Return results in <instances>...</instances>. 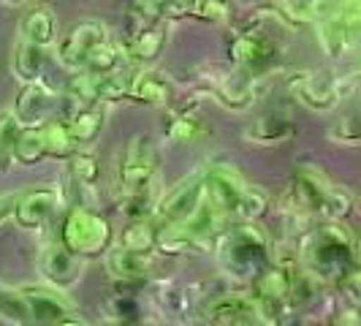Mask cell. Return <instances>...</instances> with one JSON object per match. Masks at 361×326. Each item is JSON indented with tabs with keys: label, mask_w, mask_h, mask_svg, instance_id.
<instances>
[{
	"label": "cell",
	"mask_w": 361,
	"mask_h": 326,
	"mask_svg": "<svg viewBox=\"0 0 361 326\" xmlns=\"http://www.w3.org/2000/svg\"><path fill=\"white\" fill-rule=\"evenodd\" d=\"M350 255H353V236L348 234L345 226H337V223L318 226L315 231H310L302 245L305 264L321 277L343 274Z\"/></svg>",
	"instance_id": "cell-1"
},
{
	"label": "cell",
	"mask_w": 361,
	"mask_h": 326,
	"mask_svg": "<svg viewBox=\"0 0 361 326\" xmlns=\"http://www.w3.org/2000/svg\"><path fill=\"white\" fill-rule=\"evenodd\" d=\"M109 242H111L109 220L90 210H73L63 223V248L76 258L104 253Z\"/></svg>",
	"instance_id": "cell-2"
},
{
	"label": "cell",
	"mask_w": 361,
	"mask_h": 326,
	"mask_svg": "<svg viewBox=\"0 0 361 326\" xmlns=\"http://www.w3.org/2000/svg\"><path fill=\"white\" fill-rule=\"evenodd\" d=\"M296 199L310 212H321L324 217H345L350 212V196L334 182H329L315 169H302L296 177Z\"/></svg>",
	"instance_id": "cell-3"
},
{
	"label": "cell",
	"mask_w": 361,
	"mask_h": 326,
	"mask_svg": "<svg viewBox=\"0 0 361 326\" xmlns=\"http://www.w3.org/2000/svg\"><path fill=\"white\" fill-rule=\"evenodd\" d=\"M158 166V152L155 145L147 133H136L130 136L123 161H120V185L126 191V196H136V193H147L149 180L155 174Z\"/></svg>",
	"instance_id": "cell-4"
},
{
	"label": "cell",
	"mask_w": 361,
	"mask_h": 326,
	"mask_svg": "<svg viewBox=\"0 0 361 326\" xmlns=\"http://www.w3.org/2000/svg\"><path fill=\"white\" fill-rule=\"evenodd\" d=\"M220 250H223V261L228 270L247 272L261 261V255L267 250V236L258 231V226L247 223V226H239L226 236Z\"/></svg>",
	"instance_id": "cell-5"
},
{
	"label": "cell",
	"mask_w": 361,
	"mask_h": 326,
	"mask_svg": "<svg viewBox=\"0 0 361 326\" xmlns=\"http://www.w3.org/2000/svg\"><path fill=\"white\" fill-rule=\"evenodd\" d=\"M106 41H109L106 25H101V22H82V25L71 28V33H66V38L60 41V49H57L60 63L73 68V71H82L87 54L95 47L106 44Z\"/></svg>",
	"instance_id": "cell-6"
},
{
	"label": "cell",
	"mask_w": 361,
	"mask_h": 326,
	"mask_svg": "<svg viewBox=\"0 0 361 326\" xmlns=\"http://www.w3.org/2000/svg\"><path fill=\"white\" fill-rule=\"evenodd\" d=\"M201 204H204V180H201V177H190L188 182L177 185V188L158 204V220H161L166 229L180 226L188 217H193L199 212Z\"/></svg>",
	"instance_id": "cell-7"
},
{
	"label": "cell",
	"mask_w": 361,
	"mask_h": 326,
	"mask_svg": "<svg viewBox=\"0 0 361 326\" xmlns=\"http://www.w3.org/2000/svg\"><path fill=\"white\" fill-rule=\"evenodd\" d=\"M54 104H57V95L54 90L47 85V82H33L27 85L25 90L19 92L17 98V107L11 109L14 117H17L19 126H41L49 114H52Z\"/></svg>",
	"instance_id": "cell-8"
},
{
	"label": "cell",
	"mask_w": 361,
	"mask_h": 326,
	"mask_svg": "<svg viewBox=\"0 0 361 326\" xmlns=\"http://www.w3.org/2000/svg\"><path fill=\"white\" fill-rule=\"evenodd\" d=\"M350 11H331V14H326L321 19V30H318V38H321V47H324L326 54H331V57H337V54L345 52V47H348V38L356 33V28H359V6L356 3H350L348 6Z\"/></svg>",
	"instance_id": "cell-9"
},
{
	"label": "cell",
	"mask_w": 361,
	"mask_h": 326,
	"mask_svg": "<svg viewBox=\"0 0 361 326\" xmlns=\"http://www.w3.org/2000/svg\"><path fill=\"white\" fill-rule=\"evenodd\" d=\"M133 17L142 19L139 28H130L126 38V52L130 60H139V63H149L163 52L166 47V30L161 25H155V19L145 17L139 11H133Z\"/></svg>",
	"instance_id": "cell-10"
},
{
	"label": "cell",
	"mask_w": 361,
	"mask_h": 326,
	"mask_svg": "<svg viewBox=\"0 0 361 326\" xmlns=\"http://www.w3.org/2000/svg\"><path fill=\"white\" fill-rule=\"evenodd\" d=\"M57 207H60V193L54 188H38L17 199L14 217L22 229H41L57 212Z\"/></svg>",
	"instance_id": "cell-11"
},
{
	"label": "cell",
	"mask_w": 361,
	"mask_h": 326,
	"mask_svg": "<svg viewBox=\"0 0 361 326\" xmlns=\"http://www.w3.org/2000/svg\"><path fill=\"white\" fill-rule=\"evenodd\" d=\"M22 299L27 305L33 326H57L63 318H68V302L47 289H22Z\"/></svg>",
	"instance_id": "cell-12"
},
{
	"label": "cell",
	"mask_w": 361,
	"mask_h": 326,
	"mask_svg": "<svg viewBox=\"0 0 361 326\" xmlns=\"http://www.w3.org/2000/svg\"><path fill=\"white\" fill-rule=\"evenodd\" d=\"M41 272L47 280H52L54 286L66 289V286H73L82 274V258L71 255L63 245H52L47 248L44 255H41Z\"/></svg>",
	"instance_id": "cell-13"
},
{
	"label": "cell",
	"mask_w": 361,
	"mask_h": 326,
	"mask_svg": "<svg viewBox=\"0 0 361 326\" xmlns=\"http://www.w3.org/2000/svg\"><path fill=\"white\" fill-rule=\"evenodd\" d=\"M255 291H258V308H274L288 299V294L293 291V272L286 267H271V270L261 272L255 280Z\"/></svg>",
	"instance_id": "cell-14"
},
{
	"label": "cell",
	"mask_w": 361,
	"mask_h": 326,
	"mask_svg": "<svg viewBox=\"0 0 361 326\" xmlns=\"http://www.w3.org/2000/svg\"><path fill=\"white\" fill-rule=\"evenodd\" d=\"M271 54H274V41L261 30H245L231 44V57L242 66H261L271 60Z\"/></svg>",
	"instance_id": "cell-15"
},
{
	"label": "cell",
	"mask_w": 361,
	"mask_h": 326,
	"mask_svg": "<svg viewBox=\"0 0 361 326\" xmlns=\"http://www.w3.org/2000/svg\"><path fill=\"white\" fill-rule=\"evenodd\" d=\"M299 98H302V104H307L310 109L326 111V109L337 107V101L343 98V92H340V82H334V79H326V76H305L302 85H299Z\"/></svg>",
	"instance_id": "cell-16"
},
{
	"label": "cell",
	"mask_w": 361,
	"mask_h": 326,
	"mask_svg": "<svg viewBox=\"0 0 361 326\" xmlns=\"http://www.w3.org/2000/svg\"><path fill=\"white\" fill-rule=\"evenodd\" d=\"M174 95V87L161 73H136L128 79V98L145 101V104H169Z\"/></svg>",
	"instance_id": "cell-17"
},
{
	"label": "cell",
	"mask_w": 361,
	"mask_h": 326,
	"mask_svg": "<svg viewBox=\"0 0 361 326\" xmlns=\"http://www.w3.org/2000/svg\"><path fill=\"white\" fill-rule=\"evenodd\" d=\"M66 128H68V133H71V139L76 147L82 145V142H92V139L101 133V128H104V111L98 107L73 109Z\"/></svg>",
	"instance_id": "cell-18"
},
{
	"label": "cell",
	"mask_w": 361,
	"mask_h": 326,
	"mask_svg": "<svg viewBox=\"0 0 361 326\" xmlns=\"http://www.w3.org/2000/svg\"><path fill=\"white\" fill-rule=\"evenodd\" d=\"M22 33H25V41L33 44V47H47L54 41V17L52 11L47 8H33L27 11L25 19H22Z\"/></svg>",
	"instance_id": "cell-19"
},
{
	"label": "cell",
	"mask_w": 361,
	"mask_h": 326,
	"mask_svg": "<svg viewBox=\"0 0 361 326\" xmlns=\"http://www.w3.org/2000/svg\"><path fill=\"white\" fill-rule=\"evenodd\" d=\"M117 66H120V49H117L111 41H106V44L95 47V49L87 54V60H85V66H82V73H85V76H92V79H101V76L117 73Z\"/></svg>",
	"instance_id": "cell-20"
},
{
	"label": "cell",
	"mask_w": 361,
	"mask_h": 326,
	"mask_svg": "<svg viewBox=\"0 0 361 326\" xmlns=\"http://www.w3.org/2000/svg\"><path fill=\"white\" fill-rule=\"evenodd\" d=\"M41 139H44V150H47L49 158H73L76 155V145H73L66 123L41 126Z\"/></svg>",
	"instance_id": "cell-21"
},
{
	"label": "cell",
	"mask_w": 361,
	"mask_h": 326,
	"mask_svg": "<svg viewBox=\"0 0 361 326\" xmlns=\"http://www.w3.org/2000/svg\"><path fill=\"white\" fill-rule=\"evenodd\" d=\"M19 133H22V126L17 123L14 111L3 109L0 111V171L3 174L14 166V147H17Z\"/></svg>",
	"instance_id": "cell-22"
},
{
	"label": "cell",
	"mask_w": 361,
	"mask_h": 326,
	"mask_svg": "<svg viewBox=\"0 0 361 326\" xmlns=\"http://www.w3.org/2000/svg\"><path fill=\"white\" fill-rule=\"evenodd\" d=\"M158 242V229L147 220H136L133 226H128L126 234H123V250L136 255H145L155 248Z\"/></svg>",
	"instance_id": "cell-23"
},
{
	"label": "cell",
	"mask_w": 361,
	"mask_h": 326,
	"mask_svg": "<svg viewBox=\"0 0 361 326\" xmlns=\"http://www.w3.org/2000/svg\"><path fill=\"white\" fill-rule=\"evenodd\" d=\"M14 71H17L19 79H25L27 85H33L41 79V71H44V52L33 47V44H22L14 54Z\"/></svg>",
	"instance_id": "cell-24"
},
{
	"label": "cell",
	"mask_w": 361,
	"mask_h": 326,
	"mask_svg": "<svg viewBox=\"0 0 361 326\" xmlns=\"http://www.w3.org/2000/svg\"><path fill=\"white\" fill-rule=\"evenodd\" d=\"M41 158H47V150H44V139H41V128H30V131H22L14 147V161L22 166H33Z\"/></svg>",
	"instance_id": "cell-25"
},
{
	"label": "cell",
	"mask_w": 361,
	"mask_h": 326,
	"mask_svg": "<svg viewBox=\"0 0 361 326\" xmlns=\"http://www.w3.org/2000/svg\"><path fill=\"white\" fill-rule=\"evenodd\" d=\"M0 313L19 326H33L30 313H27V305H25V299H22V291L0 286Z\"/></svg>",
	"instance_id": "cell-26"
},
{
	"label": "cell",
	"mask_w": 361,
	"mask_h": 326,
	"mask_svg": "<svg viewBox=\"0 0 361 326\" xmlns=\"http://www.w3.org/2000/svg\"><path fill=\"white\" fill-rule=\"evenodd\" d=\"M109 270L114 272L117 277H136L145 272V255L128 253V250H114L109 255Z\"/></svg>",
	"instance_id": "cell-27"
},
{
	"label": "cell",
	"mask_w": 361,
	"mask_h": 326,
	"mask_svg": "<svg viewBox=\"0 0 361 326\" xmlns=\"http://www.w3.org/2000/svg\"><path fill=\"white\" fill-rule=\"evenodd\" d=\"M201 133H204V126L199 123V117H193V114H180L171 123V128H169V136L174 142H196Z\"/></svg>",
	"instance_id": "cell-28"
},
{
	"label": "cell",
	"mask_w": 361,
	"mask_h": 326,
	"mask_svg": "<svg viewBox=\"0 0 361 326\" xmlns=\"http://www.w3.org/2000/svg\"><path fill=\"white\" fill-rule=\"evenodd\" d=\"M267 212V199H264V193H258L253 188H247L245 193H242V199L236 204L234 215L242 217V220H255V217H261Z\"/></svg>",
	"instance_id": "cell-29"
},
{
	"label": "cell",
	"mask_w": 361,
	"mask_h": 326,
	"mask_svg": "<svg viewBox=\"0 0 361 326\" xmlns=\"http://www.w3.org/2000/svg\"><path fill=\"white\" fill-rule=\"evenodd\" d=\"M71 171L82 185H95L98 177H101V166H98V161L92 155H73Z\"/></svg>",
	"instance_id": "cell-30"
},
{
	"label": "cell",
	"mask_w": 361,
	"mask_h": 326,
	"mask_svg": "<svg viewBox=\"0 0 361 326\" xmlns=\"http://www.w3.org/2000/svg\"><path fill=\"white\" fill-rule=\"evenodd\" d=\"M290 133H293V128H283V131H277V128H271L269 120H264L261 123V128H255V131H250V136L253 139H258V142H283V139H288Z\"/></svg>",
	"instance_id": "cell-31"
},
{
	"label": "cell",
	"mask_w": 361,
	"mask_h": 326,
	"mask_svg": "<svg viewBox=\"0 0 361 326\" xmlns=\"http://www.w3.org/2000/svg\"><path fill=\"white\" fill-rule=\"evenodd\" d=\"M188 14L201 19H220L226 14V6L223 3H190L188 6Z\"/></svg>",
	"instance_id": "cell-32"
},
{
	"label": "cell",
	"mask_w": 361,
	"mask_h": 326,
	"mask_svg": "<svg viewBox=\"0 0 361 326\" xmlns=\"http://www.w3.org/2000/svg\"><path fill=\"white\" fill-rule=\"evenodd\" d=\"M331 136H340V142L356 145V139H359V128H356V120H353V117L343 120V123H340V128H334V131H331Z\"/></svg>",
	"instance_id": "cell-33"
},
{
	"label": "cell",
	"mask_w": 361,
	"mask_h": 326,
	"mask_svg": "<svg viewBox=\"0 0 361 326\" xmlns=\"http://www.w3.org/2000/svg\"><path fill=\"white\" fill-rule=\"evenodd\" d=\"M57 326H85V324H79V321H73V318H63Z\"/></svg>",
	"instance_id": "cell-34"
}]
</instances>
